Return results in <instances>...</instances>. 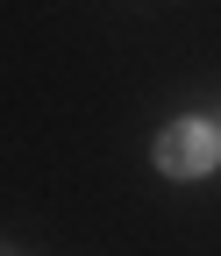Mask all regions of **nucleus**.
Listing matches in <instances>:
<instances>
[{
	"label": "nucleus",
	"instance_id": "f257e3e1",
	"mask_svg": "<svg viewBox=\"0 0 221 256\" xmlns=\"http://www.w3.org/2000/svg\"><path fill=\"white\" fill-rule=\"evenodd\" d=\"M157 164H164L171 178H207L221 164V136L207 121H171L164 136H157Z\"/></svg>",
	"mask_w": 221,
	"mask_h": 256
},
{
	"label": "nucleus",
	"instance_id": "f03ea898",
	"mask_svg": "<svg viewBox=\"0 0 221 256\" xmlns=\"http://www.w3.org/2000/svg\"><path fill=\"white\" fill-rule=\"evenodd\" d=\"M0 256H15V249H8V242H0Z\"/></svg>",
	"mask_w": 221,
	"mask_h": 256
}]
</instances>
